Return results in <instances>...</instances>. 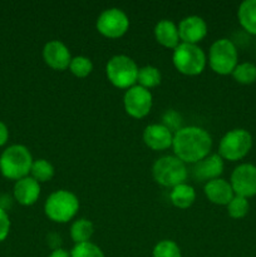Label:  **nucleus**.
I'll list each match as a JSON object with an SVG mask.
<instances>
[{
	"label": "nucleus",
	"mask_w": 256,
	"mask_h": 257,
	"mask_svg": "<svg viewBox=\"0 0 256 257\" xmlns=\"http://www.w3.org/2000/svg\"><path fill=\"white\" fill-rule=\"evenodd\" d=\"M172 148L182 162L195 165L210 155L212 138L207 131L197 125L181 127L173 133Z\"/></svg>",
	"instance_id": "f257e3e1"
},
{
	"label": "nucleus",
	"mask_w": 256,
	"mask_h": 257,
	"mask_svg": "<svg viewBox=\"0 0 256 257\" xmlns=\"http://www.w3.org/2000/svg\"><path fill=\"white\" fill-rule=\"evenodd\" d=\"M33 162L32 153L25 146H9L0 156V172L8 180L19 181L29 176Z\"/></svg>",
	"instance_id": "f03ea898"
},
{
	"label": "nucleus",
	"mask_w": 256,
	"mask_h": 257,
	"mask_svg": "<svg viewBox=\"0 0 256 257\" xmlns=\"http://www.w3.org/2000/svg\"><path fill=\"white\" fill-rule=\"evenodd\" d=\"M79 210V200L67 190L54 191L48 196L44 203V212L52 221L65 223L72 220Z\"/></svg>",
	"instance_id": "7ed1b4c3"
},
{
	"label": "nucleus",
	"mask_w": 256,
	"mask_h": 257,
	"mask_svg": "<svg viewBox=\"0 0 256 257\" xmlns=\"http://www.w3.org/2000/svg\"><path fill=\"white\" fill-rule=\"evenodd\" d=\"M152 176L158 185L173 188L186 182L188 171L186 163L176 156H163L153 163Z\"/></svg>",
	"instance_id": "20e7f679"
},
{
	"label": "nucleus",
	"mask_w": 256,
	"mask_h": 257,
	"mask_svg": "<svg viewBox=\"0 0 256 257\" xmlns=\"http://www.w3.org/2000/svg\"><path fill=\"white\" fill-rule=\"evenodd\" d=\"M172 62L176 69L186 75H197L203 72L207 57L197 44L180 43L173 49Z\"/></svg>",
	"instance_id": "39448f33"
},
{
	"label": "nucleus",
	"mask_w": 256,
	"mask_h": 257,
	"mask_svg": "<svg viewBox=\"0 0 256 257\" xmlns=\"http://www.w3.org/2000/svg\"><path fill=\"white\" fill-rule=\"evenodd\" d=\"M138 65L131 57L124 54L113 55L105 65L108 80L114 87L128 89L137 83Z\"/></svg>",
	"instance_id": "423d86ee"
},
{
	"label": "nucleus",
	"mask_w": 256,
	"mask_h": 257,
	"mask_svg": "<svg viewBox=\"0 0 256 257\" xmlns=\"http://www.w3.org/2000/svg\"><path fill=\"white\" fill-rule=\"evenodd\" d=\"M238 64V53L236 45L227 38H221L211 44L208 52V65L215 73L227 75Z\"/></svg>",
	"instance_id": "0eeeda50"
},
{
	"label": "nucleus",
	"mask_w": 256,
	"mask_h": 257,
	"mask_svg": "<svg viewBox=\"0 0 256 257\" xmlns=\"http://www.w3.org/2000/svg\"><path fill=\"white\" fill-rule=\"evenodd\" d=\"M252 147V136L243 128H235L223 135L218 145V155L227 161L242 160Z\"/></svg>",
	"instance_id": "6e6552de"
},
{
	"label": "nucleus",
	"mask_w": 256,
	"mask_h": 257,
	"mask_svg": "<svg viewBox=\"0 0 256 257\" xmlns=\"http://www.w3.org/2000/svg\"><path fill=\"white\" fill-rule=\"evenodd\" d=\"M97 30L105 38L115 39L127 33L130 28L128 15L119 8H108L103 10L95 23Z\"/></svg>",
	"instance_id": "1a4fd4ad"
},
{
	"label": "nucleus",
	"mask_w": 256,
	"mask_h": 257,
	"mask_svg": "<svg viewBox=\"0 0 256 257\" xmlns=\"http://www.w3.org/2000/svg\"><path fill=\"white\" fill-rule=\"evenodd\" d=\"M153 98L148 89L136 84L128 88L123 95V105L128 115L133 118H143L151 112Z\"/></svg>",
	"instance_id": "9d476101"
},
{
	"label": "nucleus",
	"mask_w": 256,
	"mask_h": 257,
	"mask_svg": "<svg viewBox=\"0 0 256 257\" xmlns=\"http://www.w3.org/2000/svg\"><path fill=\"white\" fill-rule=\"evenodd\" d=\"M230 185L236 196L250 198L256 195V166L241 163L231 173Z\"/></svg>",
	"instance_id": "9b49d317"
},
{
	"label": "nucleus",
	"mask_w": 256,
	"mask_h": 257,
	"mask_svg": "<svg viewBox=\"0 0 256 257\" xmlns=\"http://www.w3.org/2000/svg\"><path fill=\"white\" fill-rule=\"evenodd\" d=\"M43 59L52 69L65 70L69 68L72 55L64 43L60 40H50L43 48Z\"/></svg>",
	"instance_id": "f8f14e48"
},
{
	"label": "nucleus",
	"mask_w": 256,
	"mask_h": 257,
	"mask_svg": "<svg viewBox=\"0 0 256 257\" xmlns=\"http://www.w3.org/2000/svg\"><path fill=\"white\" fill-rule=\"evenodd\" d=\"M177 27L181 43L197 44L207 35V24L205 19L198 15H188L183 18Z\"/></svg>",
	"instance_id": "ddd939ff"
},
{
	"label": "nucleus",
	"mask_w": 256,
	"mask_h": 257,
	"mask_svg": "<svg viewBox=\"0 0 256 257\" xmlns=\"http://www.w3.org/2000/svg\"><path fill=\"white\" fill-rule=\"evenodd\" d=\"M143 142L153 151H163L172 147L173 132L163 123L148 124L143 131Z\"/></svg>",
	"instance_id": "4468645a"
},
{
	"label": "nucleus",
	"mask_w": 256,
	"mask_h": 257,
	"mask_svg": "<svg viewBox=\"0 0 256 257\" xmlns=\"http://www.w3.org/2000/svg\"><path fill=\"white\" fill-rule=\"evenodd\" d=\"M223 158L218 153H210L207 157L201 160L193 166V176L200 181H208L220 178L223 172Z\"/></svg>",
	"instance_id": "2eb2a0df"
},
{
	"label": "nucleus",
	"mask_w": 256,
	"mask_h": 257,
	"mask_svg": "<svg viewBox=\"0 0 256 257\" xmlns=\"http://www.w3.org/2000/svg\"><path fill=\"white\" fill-rule=\"evenodd\" d=\"M203 192H205L206 197L208 198L210 202L220 206H227L228 202L235 196L230 182H227L223 178H215V180L206 182Z\"/></svg>",
	"instance_id": "dca6fc26"
},
{
	"label": "nucleus",
	"mask_w": 256,
	"mask_h": 257,
	"mask_svg": "<svg viewBox=\"0 0 256 257\" xmlns=\"http://www.w3.org/2000/svg\"><path fill=\"white\" fill-rule=\"evenodd\" d=\"M40 196V183L34 178L27 176L17 181L14 185V198L23 206H32Z\"/></svg>",
	"instance_id": "f3484780"
},
{
	"label": "nucleus",
	"mask_w": 256,
	"mask_h": 257,
	"mask_svg": "<svg viewBox=\"0 0 256 257\" xmlns=\"http://www.w3.org/2000/svg\"><path fill=\"white\" fill-rule=\"evenodd\" d=\"M155 38L162 47L175 49L181 43L180 34H178V27L173 20L162 19L156 24Z\"/></svg>",
	"instance_id": "a211bd4d"
},
{
	"label": "nucleus",
	"mask_w": 256,
	"mask_h": 257,
	"mask_svg": "<svg viewBox=\"0 0 256 257\" xmlns=\"http://www.w3.org/2000/svg\"><path fill=\"white\" fill-rule=\"evenodd\" d=\"M170 200L175 207L185 210L191 207L196 201V191L188 183H181L172 188L170 193Z\"/></svg>",
	"instance_id": "6ab92c4d"
},
{
	"label": "nucleus",
	"mask_w": 256,
	"mask_h": 257,
	"mask_svg": "<svg viewBox=\"0 0 256 257\" xmlns=\"http://www.w3.org/2000/svg\"><path fill=\"white\" fill-rule=\"evenodd\" d=\"M237 18L246 32L256 35V0H245L241 3L237 10Z\"/></svg>",
	"instance_id": "aec40b11"
},
{
	"label": "nucleus",
	"mask_w": 256,
	"mask_h": 257,
	"mask_svg": "<svg viewBox=\"0 0 256 257\" xmlns=\"http://www.w3.org/2000/svg\"><path fill=\"white\" fill-rule=\"evenodd\" d=\"M94 232V226L88 218H78L70 226V237L74 243L88 242Z\"/></svg>",
	"instance_id": "412c9836"
},
{
	"label": "nucleus",
	"mask_w": 256,
	"mask_h": 257,
	"mask_svg": "<svg viewBox=\"0 0 256 257\" xmlns=\"http://www.w3.org/2000/svg\"><path fill=\"white\" fill-rule=\"evenodd\" d=\"M162 80V74L160 69L153 65H145V67L138 69L137 83L141 87L150 89V88L157 87Z\"/></svg>",
	"instance_id": "4be33fe9"
},
{
	"label": "nucleus",
	"mask_w": 256,
	"mask_h": 257,
	"mask_svg": "<svg viewBox=\"0 0 256 257\" xmlns=\"http://www.w3.org/2000/svg\"><path fill=\"white\" fill-rule=\"evenodd\" d=\"M54 167L49 161L44 160V158H39L35 160L32 165V170H30V177L34 178L38 182H48L54 176Z\"/></svg>",
	"instance_id": "5701e85b"
},
{
	"label": "nucleus",
	"mask_w": 256,
	"mask_h": 257,
	"mask_svg": "<svg viewBox=\"0 0 256 257\" xmlns=\"http://www.w3.org/2000/svg\"><path fill=\"white\" fill-rule=\"evenodd\" d=\"M231 74L240 84H252L256 80V64L250 62L238 63Z\"/></svg>",
	"instance_id": "b1692460"
},
{
	"label": "nucleus",
	"mask_w": 256,
	"mask_h": 257,
	"mask_svg": "<svg viewBox=\"0 0 256 257\" xmlns=\"http://www.w3.org/2000/svg\"><path fill=\"white\" fill-rule=\"evenodd\" d=\"M69 70L75 77L85 78L92 73L93 63L85 55H77V57H73L72 60H70Z\"/></svg>",
	"instance_id": "393cba45"
},
{
	"label": "nucleus",
	"mask_w": 256,
	"mask_h": 257,
	"mask_svg": "<svg viewBox=\"0 0 256 257\" xmlns=\"http://www.w3.org/2000/svg\"><path fill=\"white\" fill-rule=\"evenodd\" d=\"M226 207H227L228 216L238 220L247 215L248 210H250V203H248L247 198L235 195Z\"/></svg>",
	"instance_id": "a878e982"
},
{
	"label": "nucleus",
	"mask_w": 256,
	"mask_h": 257,
	"mask_svg": "<svg viewBox=\"0 0 256 257\" xmlns=\"http://www.w3.org/2000/svg\"><path fill=\"white\" fill-rule=\"evenodd\" d=\"M181 248L175 241L162 240L156 243L152 251V257H181Z\"/></svg>",
	"instance_id": "bb28decb"
},
{
	"label": "nucleus",
	"mask_w": 256,
	"mask_h": 257,
	"mask_svg": "<svg viewBox=\"0 0 256 257\" xmlns=\"http://www.w3.org/2000/svg\"><path fill=\"white\" fill-rule=\"evenodd\" d=\"M70 257H105L104 252L99 246L95 243L90 242H83V243H75L74 247L70 251Z\"/></svg>",
	"instance_id": "cd10ccee"
},
{
	"label": "nucleus",
	"mask_w": 256,
	"mask_h": 257,
	"mask_svg": "<svg viewBox=\"0 0 256 257\" xmlns=\"http://www.w3.org/2000/svg\"><path fill=\"white\" fill-rule=\"evenodd\" d=\"M10 231V218L5 208L0 207V242L5 240Z\"/></svg>",
	"instance_id": "c85d7f7f"
},
{
	"label": "nucleus",
	"mask_w": 256,
	"mask_h": 257,
	"mask_svg": "<svg viewBox=\"0 0 256 257\" xmlns=\"http://www.w3.org/2000/svg\"><path fill=\"white\" fill-rule=\"evenodd\" d=\"M8 140H9V130H8L7 124L0 120V147L4 146Z\"/></svg>",
	"instance_id": "c756f323"
},
{
	"label": "nucleus",
	"mask_w": 256,
	"mask_h": 257,
	"mask_svg": "<svg viewBox=\"0 0 256 257\" xmlns=\"http://www.w3.org/2000/svg\"><path fill=\"white\" fill-rule=\"evenodd\" d=\"M48 257H70V252H68V251L64 250V248L58 247V248H54Z\"/></svg>",
	"instance_id": "7c9ffc66"
}]
</instances>
